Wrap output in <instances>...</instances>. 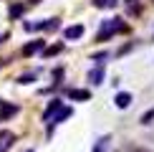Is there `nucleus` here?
I'll list each match as a JSON object with an SVG mask.
<instances>
[{
  "mask_svg": "<svg viewBox=\"0 0 154 152\" xmlns=\"http://www.w3.org/2000/svg\"><path fill=\"white\" fill-rule=\"evenodd\" d=\"M126 30H129V25L121 21V18H106V21L101 23L99 33H96V41H109L111 36H116V33H126Z\"/></svg>",
  "mask_w": 154,
  "mask_h": 152,
  "instance_id": "1",
  "label": "nucleus"
},
{
  "mask_svg": "<svg viewBox=\"0 0 154 152\" xmlns=\"http://www.w3.org/2000/svg\"><path fill=\"white\" fill-rule=\"evenodd\" d=\"M61 109H63V99H58V97L51 99V104L46 106V112H43V122H51V119H53Z\"/></svg>",
  "mask_w": 154,
  "mask_h": 152,
  "instance_id": "2",
  "label": "nucleus"
},
{
  "mask_svg": "<svg viewBox=\"0 0 154 152\" xmlns=\"http://www.w3.org/2000/svg\"><path fill=\"white\" fill-rule=\"evenodd\" d=\"M28 30H53L58 28V18H46L43 23H25Z\"/></svg>",
  "mask_w": 154,
  "mask_h": 152,
  "instance_id": "3",
  "label": "nucleus"
},
{
  "mask_svg": "<svg viewBox=\"0 0 154 152\" xmlns=\"http://www.w3.org/2000/svg\"><path fill=\"white\" fill-rule=\"evenodd\" d=\"M43 48H46V41H43V38H35V41H30V43H25V46H23V56L43 53Z\"/></svg>",
  "mask_w": 154,
  "mask_h": 152,
  "instance_id": "4",
  "label": "nucleus"
},
{
  "mask_svg": "<svg viewBox=\"0 0 154 152\" xmlns=\"http://www.w3.org/2000/svg\"><path fill=\"white\" fill-rule=\"evenodd\" d=\"M81 36H83V25H81V23H76V25H68V28L63 30V38H66V41H79Z\"/></svg>",
  "mask_w": 154,
  "mask_h": 152,
  "instance_id": "5",
  "label": "nucleus"
},
{
  "mask_svg": "<svg viewBox=\"0 0 154 152\" xmlns=\"http://www.w3.org/2000/svg\"><path fill=\"white\" fill-rule=\"evenodd\" d=\"M68 117H71V106H63V109H61V112H58V114H56V117L48 122V135L53 132V127H56V124H61L63 119H68Z\"/></svg>",
  "mask_w": 154,
  "mask_h": 152,
  "instance_id": "6",
  "label": "nucleus"
},
{
  "mask_svg": "<svg viewBox=\"0 0 154 152\" xmlns=\"http://www.w3.org/2000/svg\"><path fill=\"white\" fill-rule=\"evenodd\" d=\"M104 66H94L91 68V71H88V81H91V84H96V86H99V84H104Z\"/></svg>",
  "mask_w": 154,
  "mask_h": 152,
  "instance_id": "7",
  "label": "nucleus"
},
{
  "mask_svg": "<svg viewBox=\"0 0 154 152\" xmlns=\"http://www.w3.org/2000/svg\"><path fill=\"white\" fill-rule=\"evenodd\" d=\"M114 104H116L119 109H129V104H131V94H129V91H119L116 97H114Z\"/></svg>",
  "mask_w": 154,
  "mask_h": 152,
  "instance_id": "8",
  "label": "nucleus"
},
{
  "mask_svg": "<svg viewBox=\"0 0 154 152\" xmlns=\"http://www.w3.org/2000/svg\"><path fill=\"white\" fill-rule=\"evenodd\" d=\"M15 112H18V106H15V104H5V101H0V122L10 119Z\"/></svg>",
  "mask_w": 154,
  "mask_h": 152,
  "instance_id": "9",
  "label": "nucleus"
},
{
  "mask_svg": "<svg viewBox=\"0 0 154 152\" xmlns=\"http://www.w3.org/2000/svg\"><path fill=\"white\" fill-rule=\"evenodd\" d=\"M91 5L94 8H101V10H111V8L119 5V0H91Z\"/></svg>",
  "mask_w": 154,
  "mask_h": 152,
  "instance_id": "10",
  "label": "nucleus"
},
{
  "mask_svg": "<svg viewBox=\"0 0 154 152\" xmlns=\"http://www.w3.org/2000/svg\"><path fill=\"white\" fill-rule=\"evenodd\" d=\"M109 142H111V135H104V137H99V139H96V144H94V150H91V152H106Z\"/></svg>",
  "mask_w": 154,
  "mask_h": 152,
  "instance_id": "11",
  "label": "nucleus"
},
{
  "mask_svg": "<svg viewBox=\"0 0 154 152\" xmlns=\"http://www.w3.org/2000/svg\"><path fill=\"white\" fill-rule=\"evenodd\" d=\"M35 79H38V71H28V74H23L20 79H18V84H33Z\"/></svg>",
  "mask_w": 154,
  "mask_h": 152,
  "instance_id": "12",
  "label": "nucleus"
},
{
  "mask_svg": "<svg viewBox=\"0 0 154 152\" xmlns=\"http://www.w3.org/2000/svg\"><path fill=\"white\" fill-rule=\"evenodd\" d=\"M63 46L61 43H56V46H48V48H43V56H56V53H61Z\"/></svg>",
  "mask_w": 154,
  "mask_h": 152,
  "instance_id": "13",
  "label": "nucleus"
},
{
  "mask_svg": "<svg viewBox=\"0 0 154 152\" xmlns=\"http://www.w3.org/2000/svg\"><path fill=\"white\" fill-rule=\"evenodd\" d=\"M152 119H154V106H152V109H146V112L142 114V119H139V122L146 127V124H152Z\"/></svg>",
  "mask_w": 154,
  "mask_h": 152,
  "instance_id": "14",
  "label": "nucleus"
},
{
  "mask_svg": "<svg viewBox=\"0 0 154 152\" xmlns=\"http://www.w3.org/2000/svg\"><path fill=\"white\" fill-rule=\"evenodd\" d=\"M23 10H25V5H20V3H18V5H10V18H20Z\"/></svg>",
  "mask_w": 154,
  "mask_h": 152,
  "instance_id": "15",
  "label": "nucleus"
},
{
  "mask_svg": "<svg viewBox=\"0 0 154 152\" xmlns=\"http://www.w3.org/2000/svg\"><path fill=\"white\" fill-rule=\"evenodd\" d=\"M104 59H109V53H106V51H101V53H94V56H91V61H96L99 66H104Z\"/></svg>",
  "mask_w": 154,
  "mask_h": 152,
  "instance_id": "16",
  "label": "nucleus"
},
{
  "mask_svg": "<svg viewBox=\"0 0 154 152\" xmlns=\"http://www.w3.org/2000/svg\"><path fill=\"white\" fill-rule=\"evenodd\" d=\"M71 97L73 99H88V91H83V89H71Z\"/></svg>",
  "mask_w": 154,
  "mask_h": 152,
  "instance_id": "17",
  "label": "nucleus"
},
{
  "mask_svg": "<svg viewBox=\"0 0 154 152\" xmlns=\"http://www.w3.org/2000/svg\"><path fill=\"white\" fill-rule=\"evenodd\" d=\"M134 152H149V150H134Z\"/></svg>",
  "mask_w": 154,
  "mask_h": 152,
  "instance_id": "18",
  "label": "nucleus"
},
{
  "mask_svg": "<svg viewBox=\"0 0 154 152\" xmlns=\"http://www.w3.org/2000/svg\"><path fill=\"white\" fill-rule=\"evenodd\" d=\"M25 152H33V150H25Z\"/></svg>",
  "mask_w": 154,
  "mask_h": 152,
  "instance_id": "19",
  "label": "nucleus"
},
{
  "mask_svg": "<svg viewBox=\"0 0 154 152\" xmlns=\"http://www.w3.org/2000/svg\"><path fill=\"white\" fill-rule=\"evenodd\" d=\"M0 38H3V33H0Z\"/></svg>",
  "mask_w": 154,
  "mask_h": 152,
  "instance_id": "20",
  "label": "nucleus"
}]
</instances>
